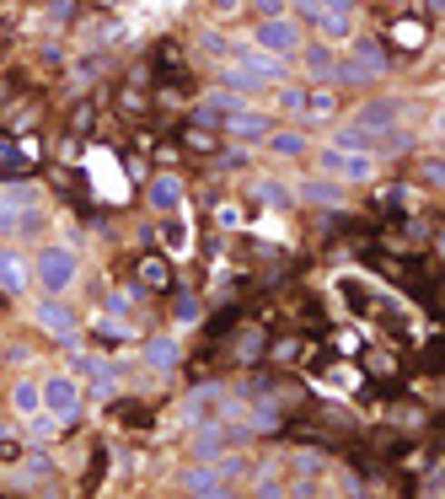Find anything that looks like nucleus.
I'll return each mask as SVG.
<instances>
[{
	"mask_svg": "<svg viewBox=\"0 0 445 499\" xmlns=\"http://www.w3.org/2000/svg\"><path fill=\"white\" fill-rule=\"evenodd\" d=\"M33 279L44 284V295H64V290L81 279V258H75V247H59V242H49V247L33 258Z\"/></svg>",
	"mask_w": 445,
	"mask_h": 499,
	"instance_id": "1",
	"label": "nucleus"
},
{
	"mask_svg": "<svg viewBox=\"0 0 445 499\" xmlns=\"http://www.w3.org/2000/svg\"><path fill=\"white\" fill-rule=\"evenodd\" d=\"M387 70H391L387 44H376V38H360V44L349 49V59H338L333 81H349V86H365V81H376V75H387Z\"/></svg>",
	"mask_w": 445,
	"mask_h": 499,
	"instance_id": "2",
	"label": "nucleus"
},
{
	"mask_svg": "<svg viewBox=\"0 0 445 499\" xmlns=\"http://www.w3.org/2000/svg\"><path fill=\"white\" fill-rule=\"evenodd\" d=\"M301 22H290V16H263L258 22V33H252V49H263V55H279V59H290V55H301Z\"/></svg>",
	"mask_w": 445,
	"mask_h": 499,
	"instance_id": "3",
	"label": "nucleus"
},
{
	"mask_svg": "<svg viewBox=\"0 0 445 499\" xmlns=\"http://www.w3.org/2000/svg\"><path fill=\"white\" fill-rule=\"evenodd\" d=\"M317 166L328 177H338V183H371L376 177V156L371 151H338V145H328V151H317Z\"/></svg>",
	"mask_w": 445,
	"mask_h": 499,
	"instance_id": "4",
	"label": "nucleus"
},
{
	"mask_svg": "<svg viewBox=\"0 0 445 499\" xmlns=\"http://www.w3.org/2000/svg\"><path fill=\"white\" fill-rule=\"evenodd\" d=\"M38 387H44V414H54L59 424H70L81 414V382L75 376H49Z\"/></svg>",
	"mask_w": 445,
	"mask_h": 499,
	"instance_id": "5",
	"label": "nucleus"
},
{
	"mask_svg": "<svg viewBox=\"0 0 445 499\" xmlns=\"http://www.w3.org/2000/svg\"><path fill=\"white\" fill-rule=\"evenodd\" d=\"M221 135H231V140H242V145H258V140H269L274 135V118L269 113H258V108H242L236 113H225V124H221Z\"/></svg>",
	"mask_w": 445,
	"mask_h": 499,
	"instance_id": "6",
	"label": "nucleus"
},
{
	"mask_svg": "<svg viewBox=\"0 0 445 499\" xmlns=\"http://www.w3.org/2000/svg\"><path fill=\"white\" fill-rule=\"evenodd\" d=\"M33 317H38V328L49 333V338H59L64 349L75 344V312H70V306H64L59 295H44V301L33 306Z\"/></svg>",
	"mask_w": 445,
	"mask_h": 499,
	"instance_id": "7",
	"label": "nucleus"
},
{
	"mask_svg": "<svg viewBox=\"0 0 445 499\" xmlns=\"http://www.w3.org/2000/svg\"><path fill=\"white\" fill-rule=\"evenodd\" d=\"M402 113H408V108H402L397 97H376V103H365V108L354 113L349 124H354V129H365V135H391Z\"/></svg>",
	"mask_w": 445,
	"mask_h": 499,
	"instance_id": "8",
	"label": "nucleus"
},
{
	"mask_svg": "<svg viewBox=\"0 0 445 499\" xmlns=\"http://www.w3.org/2000/svg\"><path fill=\"white\" fill-rule=\"evenodd\" d=\"M354 11H360V0H322V5H317L322 38H349V33H354Z\"/></svg>",
	"mask_w": 445,
	"mask_h": 499,
	"instance_id": "9",
	"label": "nucleus"
},
{
	"mask_svg": "<svg viewBox=\"0 0 445 499\" xmlns=\"http://www.w3.org/2000/svg\"><path fill=\"white\" fill-rule=\"evenodd\" d=\"M33 284V264L16 247H0V295H22Z\"/></svg>",
	"mask_w": 445,
	"mask_h": 499,
	"instance_id": "10",
	"label": "nucleus"
},
{
	"mask_svg": "<svg viewBox=\"0 0 445 499\" xmlns=\"http://www.w3.org/2000/svg\"><path fill=\"white\" fill-rule=\"evenodd\" d=\"M86 172H92L97 194H108V199H124V194H129V188H124V172H118V162H113V151H92Z\"/></svg>",
	"mask_w": 445,
	"mask_h": 499,
	"instance_id": "11",
	"label": "nucleus"
},
{
	"mask_svg": "<svg viewBox=\"0 0 445 499\" xmlns=\"http://www.w3.org/2000/svg\"><path fill=\"white\" fill-rule=\"evenodd\" d=\"M27 205H38V188H33V183H11V188H0V231H5V236L16 231V215H22Z\"/></svg>",
	"mask_w": 445,
	"mask_h": 499,
	"instance_id": "12",
	"label": "nucleus"
},
{
	"mask_svg": "<svg viewBox=\"0 0 445 499\" xmlns=\"http://www.w3.org/2000/svg\"><path fill=\"white\" fill-rule=\"evenodd\" d=\"M188 494H204V499H215V494H231V484H225L221 473H215V462H199V467H188L183 478H177Z\"/></svg>",
	"mask_w": 445,
	"mask_h": 499,
	"instance_id": "13",
	"label": "nucleus"
},
{
	"mask_svg": "<svg viewBox=\"0 0 445 499\" xmlns=\"http://www.w3.org/2000/svg\"><path fill=\"white\" fill-rule=\"evenodd\" d=\"M295 194H301L306 205H322V210H338V205H343V183H338V177H306Z\"/></svg>",
	"mask_w": 445,
	"mask_h": 499,
	"instance_id": "14",
	"label": "nucleus"
},
{
	"mask_svg": "<svg viewBox=\"0 0 445 499\" xmlns=\"http://www.w3.org/2000/svg\"><path fill=\"white\" fill-rule=\"evenodd\" d=\"M301 65H306L312 81H333V70H338L333 44H301Z\"/></svg>",
	"mask_w": 445,
	"mask_h": 499,
	"instance_id": "15",
	"label": "nucleus"
},
{
	"mask_svg": "<svg viewBox=\"0 0 445 499\" xmlns=\"http://www.w3.org/2000/svg\"><path fill=\"white\" fill-rule=\"evenodd\" d=\"M221 86H225V92H236L242 103H247L252 92H263V81H258L252 70H242V65H231V59H221Z\"/></svg>",
	"mask_w": 445,
	"mask_h": 499,
	"instance_id": "16",
	"label": "nucleus"
},
{
	"mask_svg": "<svg viewBox=\"0 0 445 499\" xmlns=\"http://www.w3.org/2000/svg\"><path fill=\"white\" fill-rule=\"evenodd\" d=\"M16 489H54V462L49 456H27V467L16 473Z\"/></svg>",
	"mask_w": 445,
	"mask_h": 499,
	"instance_id": "17",
	"label": "nucleus"
},
{
	"mask_svg": "<svg viewBox=\"0 0 445 499\" xmlns=\"http://www.w3.org/2000/svg\"><path fill=\"white\" fill-rule=\"evenodd\" d=\"M140 354H145V365H151V371H172V365L183 360L177 338H145V349H140Z\"/></svg>",
	"mask_w": 445,
	"mask_h": 499,
	"instance_id": "18",
	"label": "nucleus"
},
{
	"mask_svg": "<svg viewBox=\"0 0 445 499\" xmlns=\"http://www.w3.org/2000/svg\"><path fill=\"white\" fill-rule=\"evenodd\" d=\"M38 408H44V387H38V382H16V387H11V414H16V419H33Z\"/></svg>",
	"mask_w": 445,
	"mask_h": 499,
	"instance_id": "19",
	"label": "nucleus"
},
{
	"mask_svg": "<svg viewBox=\"0 0 445 499\" xmlns=\"http://www.w3.org/2000/svg\"><path fill=\"white\" fill-rule=\"evenodd\" d=\"M151 205H156V210H162V215H172V210H177V205H183V183H177V177H172V172H162V177H156V183H151Z\"/></svg>",
	"mask_w": 445,
	"mask_h": 499,
	"instance_id": "20",
	"label": "nucleus"
},
{
	"mask_svg": "<svg viewBox=\"0 0 445 499\" xmlns=\"http://www.w3.org/2000/svg\"><path fill=\"white\" fill-rule=\"evenodd\" d=\"M140 284H145V290H167L172 284V269H167L162 253H145V258H140Z\"/></svg>",
	"mask_w": 445,
	"mask_h": 499,
	"instance_id": "21",
	"label": "nucleus"
},
{
	"mask_svg": "<svg viewBox=\"0 0 445 499\" xmlns=\"http://www.w3.org/2000/svg\"><path fill=\"white\" fill-rule=\"evenodd\" d=\"M338 151H376V135H365V129H354V124H343L333 135Z\"/></svg>",
	"mask_w": 445,
	"mask_h": 499,
	"instance_id": "22",
	"label": "nucleus"
},
{
	"mask_svg": "<svg viewBox=\"0 0 445 499\" xmlns=\"http://www.w3.org/2000/svg\"><path fill=\"white\" fill-rule=\"evenodd\" d=\"M424 38H430V33H424V22H413V16L391 27V44H402V49H424Z\"/></svg>",
	"mask_w": 445,
	"mask_h": 499,
	"instance_id": "23",
	"label": "nucleus"
},
{
	"mask_svg": "<svg viewBox=\"0 0 445 499\" xmlns=\"http://www.w3.org/2000/svg\"><path fill=\"white\" fill-rule=\"evenodd\" d=\"M59 430H64V424H59L54 414H44V408H38V414L27 419V435H33V441H38V445H44V441H54Z\"/></svg>",
	"mask_w": 445,
	"mask_h": 499,
	"instance_id": "24",
	"label": "nucleus"
},
{
	"mask_svg": "<svg viewBox=\"0 0 445 499\" xmlns=\"http://www.w3.org/2000/svg\"><path fill=\"white\" fill-rule=\"evenodd\" d=\"M269 151H274V156H301L306 140H301L295 129H274V135H269Z\"/></svg>",
	"mask_w": 445,
	"mask_h": 499,
	"instance_id": "25",
	"label": "nucleus"
},
{
	"mask_svg": "<svg viewBox=\"0 0 445 499\" xmlns=\"http://www.w3.org/2000/svg\"><path fill=\"white\" fill-rule=\"evenodd\" d=\"M333 113H338L333 92H322V86H317V92H306V118H333Z\"/></svg>",
	"mask_w": 445,
	"mask_h": 499,
	"instance_id": "26",
	"label": "nucleus"
},
{
	"mask_svg": "<svg viewBox=\"0 0 445 499\" xmlns=\"http://www.w3.org/2000/svg\"><path fill=\"white\" fill-rule=\"evenodd\" d=\"M162 242H167L172 253H188V242H193V236H188V225L177 221V215H167V221H162Z\"/></svg>",
	"mask_w": 445,
	"mask_h": 499,
	"instance_id": "27",
	"label": "nucleus"
},
{
	"mask_svg": "<svg viewBox=\"0 0 445 499\" xmlns=\"http://www.w3.org/2000/svg\"><path fill=\"white\" fill-rule=\"evenodd\" d=\"M252 194H258L263 205H274V210L290 205V188H284V183H269V177H258V183H252Z\"/></svg>",
	"mask_w": 445,
	"mask_h": 499,
	"instance_id": "28",
	"label": "nucleus"
},
{
	"mask_svg": "<svg viewBox=\"0 0 445 499\" xmlns=\"http://www.w3.org/2000/svg\"><path fill=\"white\" fill-rule=\"evenodd\" d=\"M27 162H33V145H27V151H16L11 140H0V166H5V172H27Z\"/></svg>",
	"mask_w": 445,
	"mask_h": 499,
	"instance_id": "29",
	"label": "nucleus"
},
{
	"mask_svg": "<svg viewBox=\"0 0 445 499\" xmlns=\"http://www.w3.org/2000/svg\"><path fill=\"white\" fill-rule=\"evenodd\" d=\"M183 145H188V151H199V156H210V151H215V135H210V129H199V124H193V129H188V135H183Z\"/></svg>",
	"mask_w": 445,
	"mask_h": 499,
	"instance_id": "30",
	"label": "nucleus"
},
{
	"mask_svg": "<svg viewBox=\"0 0 445 499\" xmlns=\"http://www.w3.org/2000/svg\"><path fill=\"white\" fill-rule=\"evenodd\" d=\"M284 113H306V92L301 86H279V97H274Z\"/></svg>",
	"mask_w": 445,
	"mask_h": 499,
	"instance_id": "31",
	"label": "nucleus"
},
{
	"mask_svg": "<svg viewBox=\"0 0 445 499\" xmlns=\"http://www.w3.org/2000/svg\"><path fill=\"white\" fill-rule=\"evenodd\" d=\"M172 317H177V328H188V323H199V301H193V295H177V306H172Z\"/></svg>",
	"mask_w": 445,
	"mask_h": 499,
	"instance_id": "32",
	"label": "nucleus"
},
{
	"mask_svg": "<svg viewBox=\"0 0 445 499\" xmlns=\"http://www.w3.org/2000/svg\"><path fill=\"white\" fill-rule=\"evenodd\" d=\"M258 349H263V333H242V349H236V354H242V360H258Z\"/></svg>",
	"mask_w": 445,
	"mask_h": 499,
	"instance_id": "33",
	"label": "nucleus"
},
{
	"mask_svg": "<svg viewBox=\"0 0 445 499\" xmlns=\"http://www.w3.org/2000/svg\"><path fill=\"white\" fill-rule=\"evenodd\" d=\"M252 424H258V430H274V424H279V414L269 408V403H258V408H252Z\"/></svg>",
	"mask_w": 445,
	"mask_h": 499,
	"instance_id": "34",
	"label": "nucleus"
},
{
	"mask_svg": "<svg viewBox=\"0 0 445 499\" xmlns=\"http://www.w3.org/2000/svg\"><path fill=\"white\" fill-rule=\"evenodd\" d=\"M252 11H258V22H263V16H284L290 5H284V0H252Z\"/></svg>",
	"mask_w": 445,
	"mask_h": 499,
	"instance_id": "35",
	"label": "nucleus"
},
{
	"mask_svg": "<svg viewBox=\"0 0 445 499\" xmlns=\"http://www.w3.org/2000/svg\"><path fill=\"white\" fill-rule=\"evenodd\" d=\"M199 44H204V55H215V59H225V49H231V44H225L221 33H204Z\"/></svg>",
	"mask_w": 445,
	"mask_h": 499,
	"instance_id": "36",
	"label": "nucleus"
},
{
	"mask_svg": "<svg viewBox=\"0 0 445 499\" xmlns=\"http://www.w3.org/2000/svg\"><path fill=\"white\" fill-rule=\"evenodd\" d=\"M252 494H284V484H279L274 473H263V478L252 484Z\"/></svg>",
	"mask_w": 445,
	"mask_h": 499,
	"instance_id": "37",
	"label": "nucleus"
},
{
	"mask_svg": "<svg viewBox=\"0 0 445 499\" xmlns=\"http://www.w3.org/2000/svg\"><path fill=\"white\" fill-rule=\"evenodd\" d=\"M402 205H408V188H387L381 194V210H402Z\"/></svg>",
	"mask_w": 445,
	"mask_h": 499,
	"instance_id": "38",
	"label": "nucleus"
},
{
	"mask_svg": "<svg viewBox=\"0 0 445 499\" xmlns=\"http://www.w3.org/2000/svg\"><path fill=\"white\" fill-rule=\"evenodd\" d=\"M49 16L54 22H70V0H49Z\"/></svg>",
	"mask_w": 445,
	"mask_h": 499,
	"instance_id": "39",
	"label": "nucleus"
},
{
	"mask_svg": "<svg viewBox=\"0 0 445 499\" xmlns=\"http://www.w3.org/2000/svg\"><path fill=\"white\" fill-rule=\"evenodd\" d=\"M221 225L231 231V225H242V215H236V205H221Z\"/></svg>",
	"mask_w": 445,
	"mask_h": 499,
	"instance_id": "40",
	"label": "nucleus"
},
{
	"mask_svg": "<svg viewBox=\"0 0 445 499\" xmlns=\"http://www.w3.org/2000/svg\"><path fill=\"white\" fill-rule=\"evenodd\" d=\"M215 11H221V16H231V11H242V0H215Z\"/></svg>",
	"mask_w": 445,
	"mask_h": 499,
	"instance_id": "41",
	"label": "nucleus"
},
{
	"mask_svg": "<svg viewBox=\"0 0 445 499\" xmlns=\"http://www.w3.org/2000/svg\"><path fill=\"white\" fill-rule=\"evenodd\" d=\"M440 5H445V0H424V11H440Z\"/></svg>",
	"mask_w": 445,
	"mask_h": 499,
	"instance_id": "42",
	"label": "nucleus"
},
{
	"mask_svg": "<svg viewBox=\"0 0 445 499\" xmlns=\"http://www.w3.org/2000/svg\"><path fill=\"white\" fill-rule=\"evenodd\" d=\"M0 445H5V424H0Z\"/></svg>",
	"mask_w": 445,
	"mask_h": 499,
	"instance_id": "43",
	"label": "nucleus"
}]
</instances>
